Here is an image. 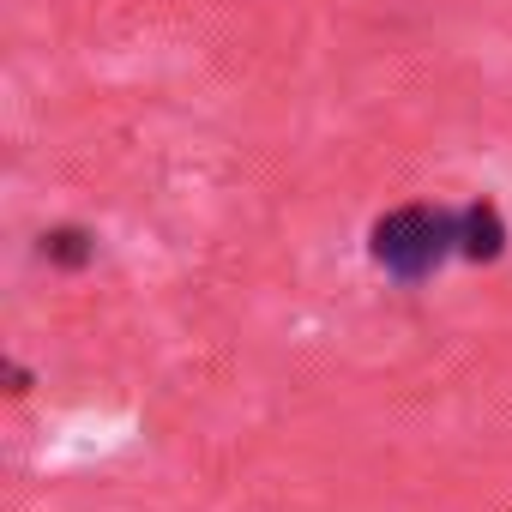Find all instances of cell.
Listing matches in <instances>:
<instances>
[{"instance_id": "1", "label": "cell", "mask_w": 512, "mask_h": 512, "mask_svg": "<svg viewBox=\"0 0 512 512\" xmlns=\"http://www.w3.org/2000/svg\"><path fill=\"white\" fill-rule=\"evenodd\" d=\"M374 266L380 272H392V278H428L446 253L458 247V217H446V211H428V205H404V211H392V217H380L374 223Z\"/></svg>"}, {"instance_id": "2", "label": "cell", "mask_w": 512, "mask_h": 512, "mask_svg": "<svg viewBox=\"0 0 512 512\" xmlns=\"http://www.w3.org/2000/svg\"><path fill=\"white\" fill-rule=\"evenodd\" d=\"M506 247V223L494 205H464L458 211V253L464 260H494V253Z\"/></svg>"}, {"instance_id": "3", "label": "cell", "mask_w": 512, "mask_h": 512, "mask_svg": "<svg viewBox=\"0 0 512 512\" xmlns=\"http://www.w3.org/2000/svg\"><path fill=\"white\" fill-rule=\"evenodd\" d=\"M43 253H55L61 266H85L91 260V235L85 229H55V235H43Z\"/></svg>"}]
</instances>
